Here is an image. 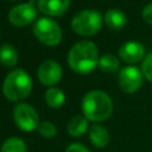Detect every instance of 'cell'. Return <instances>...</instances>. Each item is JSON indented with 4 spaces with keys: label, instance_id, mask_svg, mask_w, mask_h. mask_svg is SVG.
Returning a JSON list of instances; mask_svg holds the SVG:
<instances>
[{
    "label": "cell",
    "instance_id": "6da1fadb",
    "mask_svg": "<svg viewBox=\"0 0 152 152\" xmlns=\"http://www.w3.org/2000/svg\"><path fill=\"white\" fill-rule=\"evenodd\" d=\"M69 66L77 74H89L99 64V51L90 40H81L71 46L68 53Z\"/></svg>",
    "mask_w": 152,
    "mask_h": 152
},
{
    "label": "cell",
    "instance_id": "7a4b0ae2",
    "mask_svg": "<svg viewBox=\"0 0 152 152\" xmlns=\"http://www.w3.org/2000/svg\"><path fill=\"white\" fill-rule=\"evenodd\" d=\"M82 112L90 121H104L113 112V102L110 96L99 89L88 91L82 100Z\"/></svg>",
    "mask_w": 152,
    "mask_h": 152
},
{
    "label": "cell",
    "instance_id": "3957f363",
    "mask_svg": "<svg viewBox=\"0 0 152 152\" xmlns=\"http://www.w3.org/2000/svg\"><path fill=\"white\" fill-rule=\"evenodd\" d=\"M32 89V80L24 69H15L7 74L2 84V93L8 101L18 102L27 97Z\"/></svg>",
    "mask_w": 152,
    "mask_h": 152
},
{
    "label": "cell",
    "instance_id": "277c9868",
    "mask_svg": "<svg viewBox=\"0 0 152 152\" xmlns=\"http://www.w3.org/2000/svg\"><path fill=\"white\" fill-rule=\"evenodd\" d=\"M102 26V15L95 10H83L75 14L71 19L72 30L84 37L96 34Z\"/></svg>",
    "mask_w": 152,
    "mask_h": 152
},
{
    "label": "cell",
    "instance_id": "5b68a950",
    "mask_svg": "<svg viewBox=\"0 0 152 152\" xmlns=\"http://www.w3.org/2000/svg\"><path fill=\"white\" fill-rule=\"evenodd\" d=\"M33 33L36 38L48 46L58 45L62 40V30L59 25L51 18H39L33 25Z\"/></svg>",
    "mask_w": 152,
    "mask_h": 152
},
{
    "label": "cell",
    "instance_id": "8992f818",
    "mask_svg": "<svg viewBox=\"0 0 152 152\" xmlns=\"http://www.w3.org/2000/svg\"><path fill=\"white\" fill-rule=\"evenodd\" d=\"M13 119L15 125L24 132H32L38 128L39 116L34 108L27 103L19 102L13 109Z\"/></svg>",
    "mask_w": 152,
    "mask_h": 152
},
{
    "label": "cell",
    "instance_id": "52a82bcc",
    "mask_svg": "<svg viewBox=\"0 0 152 152\" xmlns=\"http://www.w3.org/2000/svg\"><path fill=\"white\" fill-rule=\"evenodd\" d=\"M142 71L141 69L134 66V65H128L125 66L120 70L119 76H118V83L120 89L124 93L127 94H133L139 90V88L142 84Z\"/></svg>",
    "mask_w": 152,
    "mask_h": 152
},
{
    "label": "cell",
    "instance_id": "ba28073f",
    "mask_svg": "<svg viewBox=\"0 0 152 152\" xmlns=\"http://www.w3.org/2000/svg\"><path fill=\"white\" fill-rule=\"evenodd\" d=\"M37 15V11L32 4H20L8 12V20L14 26H26L31 24Z\"/></svg>",
    "mask_w": 152,
    "mask_h": 152
},
{
    "label": "cell",
    "instance_id": "9c48e42d",
    "mask_svg": "<svg viewBox=\"0 0 152 152\" xmlns=\"http://www.w3.org/2000/svg\"><path fill=\"white\" fill-rule=\"evenodd\" d=\"M37 76L40 83L52 87L62 78V66L56 61H45L39 65Z\"/></svg>",
    "mask_w": 152,
    "mask_h": 152
},
{
    "label": "cell",
    "instance_id": "30bf717a",
    "mask_svg": "<svg viewBox=\"0 0 152 152\" xmlns=\"http://www.w3.org/2000/svg\"><path fill=\"white\" fill-rule=\"evenodd\" d=\"M119 57L128 64H135L145 58V48L138 40L125 42L119 48Z\"/></svg>",
    "mask_w": 152,
    "mask_h": 152
},
{
    "label": "cell",
    "instance_id": "8fae6325",
    "mask_svg": "<svg viewBox=\"0 0 152 152\" xmlns=\"http://www.w3.org/2000/svg\"><path fill=\"white\" fill-rule=\"evenodd\" d=\"M37 5L42 13L50 17H58L68 10L70 0H38Z\"/></svg>",
    "mask_w": 152,
    "mask_h": 152
},
{
    "label": "cell",
    "instance_id": "7c38bea8",
    "mask_svg": "<svg viewBox=\"0 0 152 152\" xmlns=\"http://www.w3.org/2000/svg\"><path fill=\"white\" fill-rule=\"evenodd\" d=\"M104 23L106 25L112 30H121L127 24V17L126 14L118 10V8H110L104 13Z\"/></svg>",
    "mask_w": 152,
    "mask_h": 152
},
{
    "label": "cell",
    "instance_id": "4fadbf2b",
    "mask_svg": "<svg viewBox=\"0 0 152 152\" xmlns=\"http://www.w3.org/2000/svg\"><path fill=\"white\" fill-rule=\"evenodd\" d=\"M89 139L94 146L102 148L109 142V133L103 126L93 125L89 128Z\"/></svg>",
    "mask_w": 152,
    "mask_h": 152
},
{
    "label": "cell",
    "instance_id": "5bb4252c",
    "mask_svg": "<svg viewBox=\"0 0 152 152\" xmlns=\"http://www.w3.org/2000/svg\"><path fill=\"white\" fill-rule=\"evenodd\" d=\"M88 129V119L82 115H76L70 119L66 125V131L71 137H80Z\"/></svg>",
    "mask_w": 152,
    "mask_h": 152
},
{
    "label": "cell",
    "instance_id": "9a60e30c",
    "mask_svg": "<svg viewBox=\"0 0 152 152\" xmlns=\"http://www.w3.org/2000/svg\"><path fill=\"white\" fill-rule=\"evenodd\" d=\"M18 62V52L11 44H4L0 46V63L5 66H14Z\"/></svg>",
    "mask_w": 152,
    "mask_h": 152
},
{
    "label": "cell",
    "instance_id": "2e32d148",
    "mask_svg": "<svg viewBox=\"0 0 152 152\" xmlns=\"http://www.w3.org/2000/svg\"><path fill=\"white\" fill-rule=\"evenodd\" d=\"M44 99H45V102L48 106H50L51 108H58L64 103L65 95L59 88L51 87L45 91Z\"/></svg>",
    "mask_w": 152,
    "mask_h": 152
},
{
    "label": "cell",
    "instance_id": "e0dca14e",
    "mask_svg": "<svg viewBox=\"0 0 152 152\" xmlns=\"http://www.w3.org/2000/svg\"><path fill=\"white\" fill-rule=\"evenodd\" d=\"M97 66L100 68L101 71L103 72H114L119 69L120 66V62L119 59L114 56V55H110V53H106V55H102L100 58H99V64Z\"/></svg>",
    "mask_w": 152,
    "mask_h": 152
},
{
    "label": "cell",
    "instance_id": "ac0fdd59",
    "mask_svg": "<svg viewBox=\"0 0 152 152\" xmlns=\"http://www.w3.org/2000/svg\"><path fill=\"white\" fill-rule=\"evenodd\" d=\"M0 152H26V144L18 137L8 138L0 147Z\"/></svg>",
    "mask_w": 152,
    "mask_h": 152
},
{
    "label": "cell",
    "instance_id": "d6986e66",
    "mask_svg": "<svg viewBox=\"0 0 152 152\" xmlns=\"http://www.w3.org/2000/svg\"><path fill=\"white\" fill-rule=\"evenodd\" d=\"M38 132L42 137L44 138H53L57 134V128L56 126L50 122V121H43L38 125Z\"/></svg>",
    "mask_w": 152,
    "mask_h": 152
},
{
    "label": "cell",
    "instance_id": "ffe728a7",
    "mask_svg": "<svg viewBox=\"0 0 152 152\" xmlns=\"http://www.w3.org/2000/svg\"><path fill=\"white\" fill-rule=\"evenodd\" d=\"M141 71L144 77L152 83V51L145 56L141 63Z\"/></svg>",
    "mask_w": 152,
    "mask_h": 152
},
{
    "label": "cell",
    "instance_id": "44dd1931",
    "mask_svg": "<svg viewBox=\"0 0 152 152\" xmlns=\"http://www.w3.org/2000/svg\"><path fill=\"white\" fill-rule=\"evenodd\" d=\"M141 15H142V19H144L147 24L152 25V2L147 4V5L142 8Z\"/></svg>",
    "mask_w": 152,
    "mask_h": 152
},
{
    "label": "cell",
    "instance_id": "7402d4cb",
    "mask_svg": "<svg viewBox=\"0 0 152 152\" xmlns=\"http://www.w3.org/2000/svg\"><path fill=\"white\" fill-rule=\"evenodd\" d=\"M65 152H90L83 144H80V142H74V144H70Z\"/></svg>",
    "mask_w": 152,
    "mask_h": 152
},
{
    "label": "cell",
    "instance_id": "603a6c76",
    "mask_svg": "<svg viewBox=\"0 0 152 152\" xmlns=\"http://www.w3.org/2000/svg\"><path fill=\"white\" fill-rule=\"evenodd\" d=\"M12 1H14V0H12Z\"/></svg>",
    "mask_w": 152,
    "mask_h": 152
}]
</instances>
